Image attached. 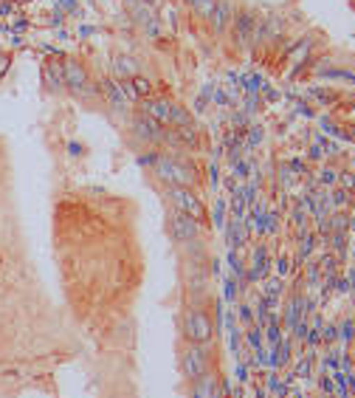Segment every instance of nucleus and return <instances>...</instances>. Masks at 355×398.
I'll use <instances>...</instances> for the list:
<instances>
[{"instance_id": "obj_1", "label": "nucleus", "mask_w": 355, "mask_h": 398, "mask_svg": "<svg viewBox=\"0 0 355 398\" xmlns=\"http://www.w3.org/2000/svg\"><path fill=\"white\" fill-rule=\"evenodd\" d=\"M153 172L156 178H161L167 186H195L197 184V170L189 161H181L175 156H156L153 161Z\"/></svg>"}, {"instance_id": "obj_2", "label": "nucleus", "mask_w": 355, "mask_h": 398, "mask_svg": "<svg viewBox=\"0 0 355 398\" xmlns=\"http://www.w3.org/2000/svg\"><path fill=\"white\" fill-rule=\"evenodd\" d=\"M183 339L189 345H215V322L203 305H189L183 311Z\"/></svg>"}, {"instance_id": "obj_3", "label": "nucleus", "mask_w": 355, "mask_h": 398, "mask_svg": "<svg viewBox=\"0 0 355 398\" xmlns=\"http://www.w3.org/2000/svg\"><path fill=\"white\" fill-rule=\"evenodd\" d=\"M215 370V356H211V345H189L181 351V373L186 381H195Z\"/></svg>"}, {"instance_id": "obj_4", "label": "nucleus", "mask_w": 355, "mask_h": 398, "mask_svg": "<svg viewBox=\"0 0 355 398\" xmlns=\"http://www.w3.org/2000/svg\"><path fill=\"white\" fill-rule=\"evenodd\" d=\"M167 201H169V207L175 212H183V215L195 218L197 223L206 221V207H203L200 198L195 195V189H189V186H167Z\"/></svg>"}, {"instance_id": "obj_5", "label": "nucleus", "mask_w": 355, "mask_h": 398, "mask_svg": "<svg viewBox=\"0 0 355 398\" xmlns=\"http://www.w3.org/2000/svg\"><path fill=\"white\" fill-rule=\"evenodd\" d=\"M130 130H133V136H135L141 145H147V147H158V145H164V139H167V127H164L161 121H156L153 116L141 113V110L133 116Z\"/></svg>"}, {"instance_id": "obj_6", "label": "nucleus", "mask_w": 355, "mask_h": 398, "mask_svg": "<svg viewBox=\"0 0 355 398\" xmlns=\"http://www.w3.org/2000/svg\"><path fill=\"white\" fill-rule=\"evenodd\" d=\"M257 26H259V15L254 9H237L234 23H232V40L237 48H254L257 40Z\"/></svg>"}, {"instance_id": "obj_7", "label": "nucleus", "mask_w": 355, "mask_h": 398, "mask_svg": "<svg viewBox=\"0 0 355 398\" xmlns=\"http://www.w3.org/2000/svg\"><path fill=\"white\" fill-rule=\"evenodd\" d=\"M167 232H169V237L175 240V243H195L197 237H200V223L195 221V218H189V215H183V212H169V218H167Z\"/></svg>"}, {"instance_id": "obj_8", "label": "nucleus", "mask_w": 355, "mask_h": 398, "mask_svg": "<svg viewBox=\"0 0 355 398\" xmlns=\"http://www.w3.org/2000/svg\"><path fill=\"white\" fill-rule=\"evenodd\" d=\"M62 77H65V88H70L77 96H88V94H96V88L91 85V77L85 71V65L77 62V59H68L62 65Z\"/></svg>"}, {"instance_id": "obj_9", "label": "nucleus", "mask_w": 355, "mask_h": 398, "mask_svg": "<svg viewBox=\"0 0 355 398\" xmlns=\"http://www.w3.org/2000/svg\"><path fill=\"white\" fill-rule=\"evenodd\" d=\"M189 398H223V384L215 370H209L206 376L189 381Z\"/></svg>"}, {"instance_id": "obj_10", "label": "nucleus", "mask_w": 355, "mask_h": 398, "mask_svg": "<svg viewBox=\"0 0 355 398\" xmlns=\"http://www.w3.org/2000/svg\"><path fill=\"white\" fill-rule=\"evenodd\" d=\"M234 15H237V6H234V0H218L215 3V12L209 15V26L215 34H226L234 23Z\"/></svg>"}, {"instance_id": "obj_11", "label": "nucleus", "mask_w": 355, "mask_h": 398, "mask_svg": "<svg viewBox=\"0 0 355 398\" xmlns=\"http://www.w3.org/2000/svg\"><path fill=\"white\" fill-rule=\"evenodd\" d=\"M172 108H175V102H169L167 96H147V99H141V113L153 116V119H156V121H161L164 127H169Z\"/></svg>"}, {"instance_id": "obj_12", "label": "nucleus", "mask_w": 355, "mask_h": 398, "mask_svg": "<svg viewBox=\"0 0 355 398\" xmlns=\"http://www.w3.org/2000/svg\"><path fill=\"white\" fill-rule=\"evenodd\" d=\"M282 29H285V23H282V17H276V15H271V17H259V26H257V40H254V45L265 48V45L276 43V40L282 37Z\"/></svg>"}, {"instance_id": "obj_13", "label": "nucleus", "mask_w": 355, "mask_h": 398, "mask_svg": "<svg viewBox=\"0 0 355 398\" xmlns=\"http://www.w3.org/2000/svg\"><path fill=\"white\" fill-rule=\"evenodd\" d=\"M99 94L116 108V110H121V113H127L130 110V99H127V91L119 85V80H105L102 82V88H99Z\"/></svg>"}, {"instance_id": "obj_14", "label": "nucleus", "mask_w": 355, "mask_h": 398, "mask_svg": "<svg viewBox=\"0 0 355 398\" xmlns=\"http://www.w3.org/2000/svg\"><path fill=\"white\" fill-rule=\"evenodd\" d=\"M141 74V68H138V62L133 59V57H116L113 59V77L116 80H133V77H138Z\"/></svg>"}, {"instance_id": "obj_15", "label": "nucleus", "mask_w": 355, "mask_h": 398, "mask_svg": "<svg viewBox=\"0 0 355 398\" xmlns=\"http://www.w3.org/2000/svg\"><path fill=\"white\" fill-rule=\"evenodd\" d=\"M45 82L51 85V91H59V88H65V77H62V65L59 62H48L45 65Z\"/></svg>"}, {"instance_id": "obj_16", "label": "nucleus", "mask_w": 355, "mask_h": 398, "mask_svg": "<svg viewBox=\"0 0 355 398\" xmlns=\"http://www.w3.org/2000/svg\"><path fill=\"white\" fill-rule=\"evenodd\" d=\"M313 51V40H302V43H296V48L291 51V57H288V65H302L305 59H308V54Z\"/></svg>"}, {"instance_id": "obj_17", "label": "nucleus", "mask_w": 355, "mask_h": 398, "mask_svg": "<svg viewBox=\"0 0 355 398\" xmlns=\"http://www.w3.org/2000/svg\"><path fill=\"white\" fill-rule=\"evenodd\" d=\"M215 3H218V0H186V6H189L200 20H209V15L215 12Z\"/></svg>"}]
</instances>
